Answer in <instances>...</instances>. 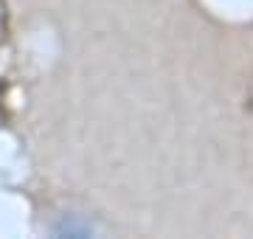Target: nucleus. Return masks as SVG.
<instances>
[]
</instances>
